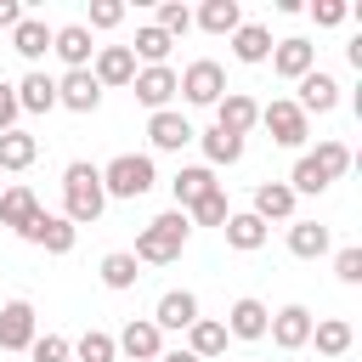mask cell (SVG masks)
Instances as JSON below:
<instances>
[{
  "mask_svg": "<svg viewBox=\"0 0 362 362\" xmlns=\"http://www.w3.org/2000/svg\"><path fill=\"white\" fill-rule=\"evenodd\" d=\"M113 345H119L130 362H158V356H164V334H158V322H153V317H130V322H124V334H119Z\"/></svg>",
  "mask_w": 362,
  "mask_h": 362,
  "instance_id": "obj_7",
  "label": "cell"
},
{
  "mask_svg": "<svg viewBox=\"0 0 362 362\" xmlns=\"http://www.w3.org/2000/svg\"><path fill=\"white\" fill-rule=\"evenodd\" d=\"M192 23H198L204 34H226V40H232V34H238V23H243V6H238V0H204Z\"/></svg>",
  "mask_w": 362,
  "mask_h": 362,
  "instance_id": "obj_22",
  "label": "cell"
},
{
  "mask_svg": "<svg viewBox=\"0 0 362 362\" xmlns=\"http://www.w3.org/2000/svg\"><path fill=\"white\" fill-rule=\"evenodd\" d=\"M62 204H68V221H74V226H96V221H102V209H107L102 170H96V164H85V158H74V164L62 170Z\"/></svg>",
  "mask_w": 362,
  "mask_h": 362,
  "instance_id": "obj_1",
  "label": "cell"
},
{
  "mask_svg": "<svg viewBox=\"0 0 362 362\" xmlns=\"http://www.w3.org/2000/svg\"><path fill=\"white\" fill-rule=\"evenodd\" d=\"M221 232H226V243H232L238 255H255V249L272 238V226H266L260 215H249V209H243V215H226V226H221Z\"/></svg>",
  "mask_w": 362,
  "mask_h": 362,
  "instance_id": "obj_20",
  "label": "cell"
},
{
  "mask_svg": "<svg viewBox=\"0 0 362 362\" xmlns=\"http://www.w3.org/2000/svg\"><path fill=\"white\" fill-rule=\"evenodd\" d=\"M311 311L305 305H283V311H272V322H266V334H272V345L277 351H300V345H311Z\"/></svg>",
  "mask_w": 362,
  "mask_h": 362,
  "instance_id": "obj_6",
  "label": "cell"
},
{
  "mask_svg": "<svg viewBox=\"0 0 362 362\" xmlns=\"http://www.w3.org/2000/svg\"><path fill=\"white\" fill-rule=\"evenodd\" d=\"M34 158H40V141L28 130H6L0 136V170H28Z\"/></svg>",
  "mask_w": 362,
  "mask_h": 362,
  "instance_id": "obj_30",
  "label": "cell"
},
{
  "mask_svg": "<svg viewBox=\"0 0 362 362\" xmlns=\"http://www.w3.org/2000/svg\"><path fill=\"white\" fill-rule=\"evenodd\" d=\"M266 322H272V311H266L255 294L232 300V311H226V334H232V339H266Z\"/></svg>",
  "mask_w": 362,
  "mask_h": 362,
  "instance_id": "obj_15",
  "label": "cell"
},
{
  "mask_svg": "<svg viewBox=\"0 0 362 362\" xmlns=\"http://www.w3.org/2000/svg\"><path fill=\"white\" fill-rule=\"evenodd\" d=\"M266 62H272V68H277V74H283V79H305V74H311V68H317V45H311V40H300V34H294V40H277V45H272V57H266Z\"/></svg>",
  "mask_w": 362,
  "mask_h": 362,
  "instance_id": "obj_13",
  "label": "cell"
},
{
  "mask_svg": "<svg viewBox=\"0 0 362 362\" xmlns=\"http://www.w3.org/2000/svg\"><path fill=\"white\" fill-rule=\"evenodd\" d=\"M288 255H300V260L328 255V226H317V221H294V226H288Z\"/></svg>",
  "mask_w": 362,
  "mask_h": 362,
  "instance_id": "obj_29",
  "label": "cell"
},
{
  "mask_svg": "<svg viewBox=\"0 0 362 362\" xmlns=\"http://www.w3.org/2000/svg\"><path fill=\"white\" fill-rule=\"evenodd\" d=\"M294 107H300L305 119H311V113H334V107H339V79H334V74H322V68H311V74L300 79Z\"/></svg>",
  "mask_w": 362,
  "mask_h": 362,
  "instance_id": "obj_10",
  "label": "cell"
},
{
  "mask_svg": "<svg viewBox=\"0 0 362 362\" xmlns=\"http://www.w3.org/2000/svg\"><path fill=\"white\" fill-rule=\"evenodd\" d=\"M51 51L68 62V68H90V28L85 23H62V28H51Z\"/></svg>",
  "mask_w": 362,
  "mask_h": 362,
  "instance_id": "obj_16",
  "label": "cell"
},
{
  "mask_svg": "<svg viewBox=\"0 0 362 362\" xmlns=\"http://www.w3.org/2000/svg\"><path fill=\"white\" fill-rule=\"evenodd\" d=\"M23 23V6L17 0H0V28H17Z\"/></svg>",
  "mask_w": 362,
  "mask_h": 362,
  "instance_id": "obj_45",
  "label": "cell"
},
{
  "mask_svg": "<svg viewBox=\"0 0 362 362\" xmlns=\"http://www.w3.org/2000/svg\"><path fill=\"white\" fill-rule=\"evenodd\" d=\"M28 345H34V305L6 300L0 305V351H28Z\"/></svg>",
  "mask_w": 362,
  "mask_h": 362,
  "instance_id": "obj_12",
  "label": "cell"
},
{
  "mask_svg": "<svg viewBox=\"0 0 362 362\" xmlns=\"http://www.w3.org/2000/svg\"><path fill=\"white\" fill-rule=\"evenodd\" d=\"M11 45H17V57H28V62H40V57L51 51V28H45L40 17H23V23L11 28Z\"/></svg>",
  "mask_w": 362,
  "mask_h": 362,
  "instance_id": "obj_28",
  "label": "cell"
},
{
  "mask_svg": "<svg viewBox=\"0 0 362 362\" xmlns=\"http://www.w3.org/2000/svg\"><path fill=\"white\" fill-rule=\"evenodd\" d=\"M153 322H158V334H164V328H192V322H198V294H187V288H170V294L158 300Z\"/></svg>",
  "mask_w": 362,
  "mask_h": 362,
  "instance_id": "obj_21",
  "label": "cell"
},
{
  "mask_svg": "<svg viewBox=\"0 0 362 362\" xmlns=\"http://www.w3.org/2000/svg\"><path fill=\"white\" fill-rule=\"evenodd\" d=\"M334 272H339V283H362V249L345 243V249L334 255Z\"/></svg>",
  "mask_w": 362,
  "mask_h": 362,
  "instance_id": "obj_42",
  "label": "cell"
},
{
  "mask_svg": "<svg viewBox=\"0 0 362 362\" xmlns=\"http://www.w3.org/2000/svg\"><path fill=\"white\" fill-rule=\"evenodd\" d=\"M90 79H96V85H130V79H136V57H130V45H102Z\"/></svg>",
  "mask_w": 362,
  "mask_h": 362,
  "instance_id": "obj_19",
  "label": "cell"
},
{
  "mask_svg": "<svg viewBox=\"0 0 362 362\" xmlns=\"http://www.w3.org/2000/svg\"><path fill=\"white\" fill-rule=\"evenodd\" d=\"M272 28H260V23H238V34H232V57L238 62H266L272 57Z\"/></svg>",
  "mask_w": 362,
  "mask_h": 362,
  "instance_id": "obj_25",
  "label": "cell"
},
{
  "mask_svg": "<svg viewBox=\"0 0 362 362\" xmlns=\"http://www.w3.org/2000/svg\"><path fill=\"white\" fill-rule=\"evenodd\" d=\"M311 164L328 175V181H339L345 170H351V147L345 141H317V153H311Z\"/></svg>",
  "mask_w": 362,
  "mask_h": 362,
  "instance_id": "obj_35",
  "label": "cell"
},
{
  "mask_svg": "<svg viewBox=\"0 0 362 362\" xmlns=\"http://www.w3.org/2000/svg\"><path fill=\"white\" fill-rule=\"evenodd\" d=\"M102 102V85L90 79V68H68L57 79V107H74V113H96Z\"/></svg>",
  "mask_w": 362,
  "mask_h": 362,
  "instance_id": "obj_9",
  "label": "cell"
},
{
  "mask_svg": "<svg viewBox=\"0 0 362 362\" xmlns=\"http://www.w3.org/2000/svg\"><path fill=\"white\" fill-rule=\"evenodd\" d=\"M34 215H40V198H34L28 187H0V226L23 232V226H28Z\"/></svg>",
  "mask_w": 362,
  "mask_h": 362,
  "instance_id": "obj_24",
  "label": "cell"
},
{
  "mask_svg": "<svg viewBox=\"0 0 362 362\" xmlns=\"http://www.w3.org/2000/svg\"><path fill=\"white\" fill-rule=\"evenodd\" d=\"M153 28H158V34H170V40H181V34L192 28V11H187L181 0H164V6H158V23H153Z\"/></svg>",
  "mask_w": 362,
  "mask_h": 362,
  "instance_id": "obj_38",
  "label": "cell"
},
{
  "mask_svg": "<svg viewBox=\"0 0 362 362\" xmlns=\"http://www.w3.org/2000/svg\"><path fill=\"white\" fill-rule=\"evenodd\" d=\"M226 187H215V192H204L192 209H187V221H198V226H226Z\"/></svg>",
  "mask_w": 362,
  "mask_h": 362,
  "instance_id": "obj_36",
  "label": "cell"
},
{
  "mask_svg": "<svg viewBox=\"0 0 362 362\" xmlns=\"http://www.w3.org/2000/svg\"><path fill=\"white\" fill-rule=\"evenodd\" d=\"M153 158L147 153H119L107 170H102V192L107 198H147L153 192Z\"/></svg>",
  "mask_w": 362,
  "mask_h": 362,
  "instance_id": "obj_3",
  "label": "cell"
},
{
  "mask_svg": "<svg viewBox=\"0 0 362 362\" xmlns=\"http://www.w3.org/2000/svg\"><path fill=\"white\" fill-rule=\"evenodd\" d=\"M311 17H317V28H339L351 17V6L345 0H311Z\"/></svg>",
  "mask_w": 362,
  "mask_h": 362,
  "instance_id": "obj_41",
  "label": "cell"
},
{
  "mask_svg": "<svg viewBox=\"0 0 362 362\" xmlns=\"http://www.w3.org/2000/svg\"><path fill=\"white\" fill-rule=\"evenodd\" d=\"M322 187H328V175L311 164V153H300V158H294V175H288V192L300 198V192H322Z\"/></svg>",
  "mask_w": 362,
  "mask_h": 362,
  "instance_id": "obj_37",
  "label": "cell"
},
{
  "mask_svg": "<svg viewBox=\"0 0 362 362\" xmlns=\"http://www.w3.org/2000/svg\"><path fill=\"white\" fill-rule=\"evenodd\" d=\"M170 45H175V40H170V34H158V28L147 23V28H136V45H130V57H141L147 68H158V62L170 57Z\"/></svg>",
  "mask_w": 362,
  "mask_h": 362,
  "instance_id": "obj_33",
  "label": "cell"
},
{
  "mask_svg": "<svg viewBox=\"0 0 362 362\" xmlns=\"http://www.w3.org/2000/svg\"><path fill=\"white\" fill-rule=\"evenodd\" d=\"M158 362H198V356H192V351H164Z\"/></svg>",
  "mask_w": 362,
  "mask_h": 362,
  "instance_id": "obj_46",
  "label": "cell"
},
{
  "mask_svg": "<svg viewBox=\"0 0 362 362\" xmlns=\"http://www.w3.org/2000/svg\"><path fill=\"white\" fill-rule=\"evenodd\" d=\"M198 141H204V158H209V164H238V158H243V136H232V130H221V124L204 130Z\"/></svg>",
  "mask_w": 362,
  "mask_h": 362,
  "instance_id": "obj_32",
  "label": "cell"
},
{
  "mask_svg": "<svg viewBox=\"0 0 362 362\" xmlns=\"http://www.w3.org/2000/svg\"><path fill=\"white\" fill-rule=\"evenodd\" d=\"M215 124H221V130H232V136H249V130L260 124V102H255V96H243V90H226V96L215 102Z\"/></svg>",
  "mask_w": 362,
  "mask_h": 362,
  "instance_id": "obj_14",
  "label": "cell"
},
{
  "mask_svg": "<svg viewBox=\"0 0 362 362\" xmlns=\"http://www.w3.org/2000/svg\"><path fill=\"white\" fill-rule=\"evenodd\" d=\"M175 90H181L192 107H215V102L226 96V74H221V62L198 57V62H187V74H175Z\"/></svg>",
  "mask_w": 362,
  "mask_h": 362,
  "instance_id": "obj_4",
  "label": "cell"
},
{
  "mask_svg": "<svg viewBox=\"0 0 362 362\" xmlns=\"http://www.w3.org/2000/svg\"><path fill=\"white\" fill-rule=\"evenodd\" d=\"M260 124H266V136H272L277 147H305V136H311V119H305L288 96L266 102V107H260Z\"/></svg>",
  "mask_w": 362,
  "mask_h": 362,
  "instance_id": "obj_5",
  "label": "cell"
},
{
  "mask_svg": "<svg viewBox=\"0 0 362 362\" xmlns=\"http://www.w3.org/2000/svg\"><path fill=\"white\" fill-rule=\"evenodd\" d=\"M187 351H192L198 362L221 356V351H226V322H215V317H198V322L187 328Z\"/></svg>",
  "mask_w": 362,
  "mask_h": 362,
  "instance_id": "obj_27",
  "label": "cell"
},
{
  "mask_svg": "<svg viewBox=\"0 0 362 362\" xmlns=\"http://www.w3.org/2000/svg\"><path fill=\"white\" fill-rule=\"evenodd\" d=\"M215 187H221V181H215V170H209V164H187V170H175V181H170V192H175V209H181V215H187L204 192H215Z\"/></svg>",
  "mask_w": 362,
  "mask_h": 362,
  "instance_id": "obj_18",
  "label": "cell"
},
{
  "mask_svg": "<svg viewBox=\"0 0 362 362\" xmlns=\"http://www.w3.org/2000/svg\"><path fill=\"white\" fill-rule=\"evenodd\" d=\"M68 351H74V345H68L62 334H34V345H28L34 362H68Z\"/></svg>",
  "mask_w": 362,
  "mask_h": 362,
  "instance_id": "obj_40",
  "label": "cell"
},
{
  "mask_svg": "<svg viewBox=\"0 0 362 362\" xmlns=\"http://www.w3.org/2000/svg\"><path fill=\"white\" fill-rule=\"evenodd\" d=\"M136 255H124V249H113V255H102V283L107 288H136Z\"/></svg>",
  "mask_w": 362,
  "mask_h": 362,
  "instance_id": "obj_34",
  "label": "cell"
},
{
  "mask_svg": "<svg viewBox=\"0 0 362 362\" xmlns=\"http://www.w3.org/2000/svg\"><path fill=\"white\" fill-rule=\"evenodd\" d=\"M147 136H153V147H158V153H181L187 141H198V130H192L181 113H170V107L147 119Z\"/></svg>",
  "mask_w": 362,
  "mask_h": 362,
  "instance_id": "obj_17",
  "label": "cell"
},
{
  "mask_svg": "<svg viewBox=\"0 0 362 362\" xmlns=\"http://www.w3.org/2000/svg\"><path fill=\"white\" fill-rule=\"evenodd\" d=\"M119 23H124V6L119 0H96L90 6V28H119Z\"/></svg>",
  "mask_w": 362,
  "mask_h": 362,
  "instance_id": "obj_43",
  "label": "cell"
},
{
  "mask_svg": "<svg viewBox=\"0 0 362 362\" xmlns=\"http://www.w3.org/2000/svg\"><path fill=\"white\" fill-rule=\"evenodd\" d=\"M11 90H17L23 113H51L57 107V79H45V74H23V85H11Z\"/></svg>",
  "mask_w": 362,
  "mask_h": 362,
  "instance_id": "obj_26",
  "label": "cell"
},
{
  "mask_svg": "<svg viewBox=\"0 0 362 362\" xmlns=\"http://www.w3.org/2000/svg\"><path fill=\"white\" fill-rule=\"evenodd\" d=\"M311 339H317V351L322 356H345L351 351V322H339V317H322V322H311Z\"/></svg>",
  "mask_w": 362,
  "mask_h": 362,
  "instance_id": "obj_31",
  "label": "cell"
},
{
  "mask_svg": "<svg viewBox=\"0 0 362 362\" xmlns=\"http://www.w3.org/2000/svg\"><path fill=\"white\" fill-rule=\"evenodd\" d=\"M130 90H136V102H141V107L164 113V107H170V96H175V68H170V62H158V68H136Z\"/></svg>",
  "mask_w": 362,
  "mask_h": 362,
  "instance_id": "obj_8",
  "label": "cell"
},
{
  "mask_svg": "<svg viewBox=\"0 0 362 362\" xmlns=\"http://www.w3.org/2000/svg\"><path fill=\"white\" fill-rule=\"evenodd\" d=\"M17 113H23V107H17V90L0 79V136H6V130H17Z\"/></svg>",
  "mask_w": 362,
  "mask_h": 362,
  "instance_id": "obj_44",
  "label": "cell"
},
{
  "mask_svg": "<svg viewBox=\"0 0 362 362\" xmlns=\"http://www.w3.org/2000/svg\"><path fill=\"white\" fill-rule=\"evenodd\" d=\"M74 351H79V362H113V356H119L113 334H102V328H90V334H85V339H79Z\"/></svg>",
  "mask_w": 362,
  "mask_h": 362,
  "instance_id": "obj_39",
  "label": "cell"
},
{
  "mask_svg": "<svg viewBox=\"0 0 362 362\" xmlns=\"http://www.w3.org/2000/svg\"><path fill=\"white\" fill-rule=\"evenodd\" d=\"M187 232H192V221H187L181 209L153 215V221L141 226V238H136V266H141V260H147V266H170V260L187 249Z\"/></svg>",
  "mask_w": 362,
  "mask_h": 362,
  "instance_id": "obj_2",
  "label": "cell"
},
{
  "mask_svg": "<svg viewBox=\"0 0 362 362\" xmlns=\"http://www.w3.org/2000/svg\"><path fill=\"white\" fill-rule=\"evenodd\" d=\"M23 238H28V243H40L45 255H68V249H74V221H68V215H45V209H40V215L23 226Z\"/></svg>",
  "mask_w": 362,
  "mask_h": 362,
  "instance_id": "obj_11",
  "label": "cell"
},
{
  "mask_svg": "<svg viewBox=\"0 0 362 362\" xmlns=\"http://www.w3.org/2000/svg\"><path fill=\"white\" fill-rule=\"evenodd\" d=\"M249 215H260V221H288V215H294V192H288V181H260Z\"/></svg>",
  "mask_w": 362,
  "mask_h": 362,
  "instance_id": "obj_23",
  "label": "cell"
}]
</instances>
